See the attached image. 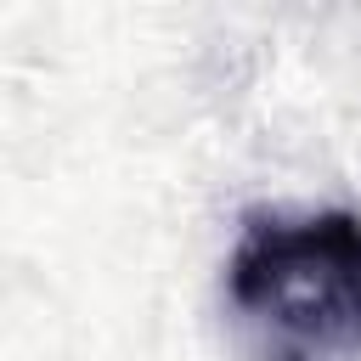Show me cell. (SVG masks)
<instances>
[{
	"mask_svg": "<svg viewBox=\"0 0 361 361\" xmlns=\"http://www.w3.org/2000/svg\"><path fill=\"white\" fill-rule=\"evenodd\" d=\"M226 293L299 355L361 350V214H248L226 259Z\"/></svg>",
	"mask_w": 361,
	"mask_h": 361,
	"instance_id": "6da1fadb",
	"label": "cell"
}]
</instances>
